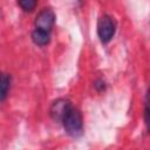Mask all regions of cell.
<instances>
[{
    "mask_svg": "<svg viewBox=\"0 0 150 150\" xmlns=\"http://www.w3.org/2000/svg\"><path fill=\"white\" fill-rule=\"evenodd\" d=\"M61 123H62L66 132L69 136H71V137H79L83 132V118H82V114L75 107H71L68 110V112L64 115V117H63V120H62Z\"/></svg>",
    "mask_w": 150,
    "mask_h": 150,
    "instance_id": "cell-1",
    "label": "cell"
},
{
    "mask_svg": "<svg viewBox=\"0 0 150 150\" xmlns=\"http://www.w3.org/2000/svg\"><path fill=\"white\" fill-rule=\"evenodd\" d=\"M116 32V22L115 20L108 15L103 14L100 16L97 21V35L102 43H108L111 41Z\"/></svg>",
    "mask_w": 150,
    "mask_h": 150,
    "instance_id": "cell-2",
    "label": "cell"
},
{
    "mask_svg": "<svg viewBox=\"0 0 150 150\" xmlns=\"http://www.w3.org/2000/svg\"><path fill=\"white\" fill-rule=\"evenodd\" d=\"M54 23H55V14H54L53 9L49 8V7L41 9L38 13V15L35 18V21H34L35 29L45 30V32H48V33L52 32V28H53Z\"/></svg>",
    "mask_w": 150,
    "mask_h": 150,
    "instance_id": "cell-3",
    "label": "cell"
},
{
    "mask_svg": "<svg viewBox=\"0 0 150 150\" xmlns=\"http://www.w3.org/2000/svg\"><path fill=\"white\" fill-rule=\"evenodd\" d=\"M71 103L67 98H57L55 100L49 108V115L55 122H62L64 115L68 112V110L71 108Z\"/></svg>",
    "mask_w": 150,
    "mask_h": 150,
    "instance_id": "cell-4",
    "label": "cell"
},
{
    "mask_svg": "<svg viewBox=\"0 0 150 150\" xmlns=\"http://www.w3.org/2000/svg\"><path fill=\"white\" fill-rule=\"evenodd\" d=\"M32 40L38 46H47L50 41V33L40 29H34L32 32Z\"/></svg>",
    "mask_w": 150,
    "mask_h": 150,
    "instance_id": "cell-5",
    "label": "cell"
},
{
    "mask_svg": "<svg viewBox=\"0 0 150 150\" xmlns=\"http://www.w3.org/2000/svg\"><path fill=\"white\" fill-rule=\"evenodd\" d=\"M11 83H12V77L11 75L6 74V73H2L1 74V84H0V88H1V91H0V100L1 102H4L8 95V91L11 89Z\"/></svg>",
    "mask_w": 150,
    "mask_h": 150,
    "instance_id": "cell-6",
    "label": "cell"
},
{
    "mask_svg": "<svg viewBox=\"0 0 150 150\" xmlns=\"http://www.w3.org/2000/svg\"><path fill=\"white\" fill-rule=\"evenodd\" d=\"M143 117H144L145 128L150 132V87H149V89L146 91V95H145V104H144V114H143Z\"/></svg>",
    "mask_w": 150,
    "mask_h": 150,
    "instance_id": "cell-7",
    "label": "cell"
},
{
    "mask_svg": "<svg viewBox=\"0 0 150 150\" xmlns=\"http://www.w3.org/2000/svg\"><path fill=\"white\" fill-rule=\"evenodd\" d=\"M18 5L22 8V11L32 12L36 6V1H34V0H20V1H18Z\"/></svg>",
    "mask_w": 150,
    "mask_h": 150,
    "instance_id": "cell-8",
    "label": "cell"
},
{
    "mask_svg": "<svg viewBox=\"0 0 150 150\" xmlns=\"http://www.w3.org/2000/svg\"><path fill=\"white\" fill-rule=\"evenodd\" d=\"M94 87L96 88V90H97V91H103V90L105 89V84H104V81H103V80H101V79L96 80V81L94 82Z\"/></svg>",
    "mask_w": 150,
    "mask_h": 150,
    "instance_id": "cell-9",
    "label": "cell"
},
{
    "mask_svg": "<svg viewBox=\"0 0 150 150\" xmlns=\"http://www.w3.org/2000/svg\"><path fill=\"white\" fill-rule=\"evenodd\" d=\"M149 22H150V21H149Z\"/></svg>",
    "mask_w": 150,
    "mask_h": 150,
    "instance_id": "cell-10",
    "label": "cell"
}]
</instances>
